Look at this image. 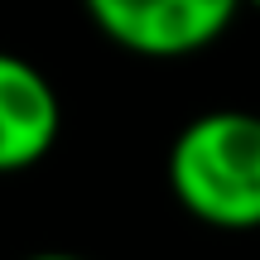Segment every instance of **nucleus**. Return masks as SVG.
<instances>
[{"label": "nucleus", "mask_w": 260, "mask_h": 260, "mask_svg": "<svg viewBox=\"0 0 260 260\" xmlns=\"http://www.w3.org/2000/svg\"><path fill=\"white\" fill-rule=\"evenodd\" d=\"M174 203L217 232H260V116L212 106L178 125L164 159Z\"/></svg>", "instance_id": "nucleus-1"}, {"label": "nucleus", "mask_w": 260, "mask_h": 260, "mask_svg": "<svg viewBox=\"0 0 260 260\" xmlns=\"http://www.w3.org/2000/svg\"><path fill=\"white\" fill-rule=\"evenodd\" d=\"M92 24L135 58H193L232 29L241 0H82Z\"/></svg>", "instance_id": "nucleus-2"}, {"label": "nucleus", "mask_w": 260, "mask_h": 260, "mask_svg": "<svg viewBox=\"0 0 260 260\" xmlns=\"http://www.w3.org/2000/svg\"><path fill=\"white\" fill-rule=\"evenodd\" d=\"M63 135V102L48 73L0 48V174H24L53 154Z\"/></svg>", "instance_id": "nucleus-3"}, {"label": "nucleus", "mask_w": 260, "mask_h": 260, "mask_svg": "<svg viewBox=\"0 0 260 260\" xmlns=\"http://www.w3.org/2000/svg\"><path fill=\"white\" fill-rule=\"evenodd\" d=\"M24 260H87V255H73V251H34Z\"/></svg>", "instance_id": "nucleus-4"}, {"label": "nucleus", "mask_w": 260, "mask_h": 260, "mask_svg": "<svg viewBox=\"0 0 260 260\" xmlns=\"http://www.w3.org/2000/svg\"><path fill=\"white\" fill-rule=\"evenodd\" d=\"M241 5H255V10H260V0H241Z\"/></svg>", "instance_id": "nucleus-5"}]
</instances>
